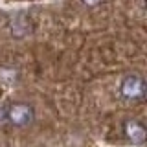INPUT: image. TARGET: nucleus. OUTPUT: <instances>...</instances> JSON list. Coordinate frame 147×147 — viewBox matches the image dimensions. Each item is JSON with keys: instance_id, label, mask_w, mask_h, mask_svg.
I'll return each mask as SVG.
<instances>
[{"instance_id": "f257e3e1", "label": "nucleus", "mask_w": 147, "mask_h": 147, "mask_svg": "<svg viewBox=\"0 0 147 147\" xmlns=\"http://www.w3.org/2000/svg\"><path fill=\"white\" fill-rule=\"evenodd\" d=\"M119 94L127 101H142L145 98V81L136 74L125 76L119 85Z\"/></svg>"}, {"instance_id": "20e7f679", "label": "nucleus", "mask_w": 147, "mask_h": 147, "mask_svg": "<svg viewBox=\"0 0 147 147\" xmlns=\"http://www.w3.org/2000/svg\"><path fill=\"white\" fill-rule=\"evenodd\" d=\"M81 2L85 4V6H88V7H94V6H99L103 0H81Z\"/></svg>"}, {"instance_id": "7ed1b4c3", "label": "nucleus", "mask_w": 147, "mask_h": 147, "mask_svg": "<svg viewBox=\"0 0 147 147\" xmlns=\"http://www.w3.org/2000/svg\"><path fill=\"white\" fill-rule=\"evenodd\" d=\"M123 129H125L127 138L134 145H144V142H145V127H144V123H140L138 119H127Z\"/></svg>"}, {"instance_id": "f03ea898", "label": "nucleus", "mask_w": 147, "mask_h": 147, "mask_svg": "<svg viewBox=\"0 0 147 147\" xmlns=\"http://www.w3.org/2000/svg\"><path fill=\"white\" fill-rule=\"evenodd\" d=\"M33 116L35 112L28 103H13L6 112V119L15 127H24L28 123H31Z\"/></svg>"}]
</instances>
